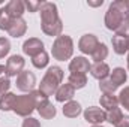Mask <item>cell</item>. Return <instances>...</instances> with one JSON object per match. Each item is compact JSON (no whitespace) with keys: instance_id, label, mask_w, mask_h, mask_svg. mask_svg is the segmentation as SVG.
<instances>
[{"instance_id":"27","label":"cell","mask_w":129,"mask_h":127,"mask_svg":"<svg viewBox=\"0 0 129 127\" xmlns=\"http://www.w3.org/2000/svg\"><path fill=\"white\" fill-rule=\"evenodd\" d=\"M11 23H12V18L9 17V14L6 12V9L0 8V30H6L8 32Z\"/></svg>"},{"instance_id":"15","label":"cell","mask_w":129,"mask_h":127,"mask_svg":"<svg viewBox=\"0 0 129 127\" xmlns=\"http://www.w3.org/2000/svg\"><path fill=\"white\" fill-rule=\"evenodd\" d=\"M74 96H75V88L69 84H62L56 91V100L60 103H64V102L72 100Z\"/></svg>"},{"instance_id":"25","label":"cell","mask_w":129,"mask_h":127,"mask_svg":"<svg viewBox=\"0 0 129 127\" xmlns=\"http://www.w3.org/2000/svg\"><path fill=\"white\" fill-rule=\"evenodd\" d=\"M122 118H123V114H122L120 108H114L113 111H108L107 112V121L110 124H113V126H116Z\"/></svg>"},{"instance_id":"6","label":"cell","mask_w":129,"mask_h":127,"mask_svg":"<svg viewBox=\"0 0 129 127\" xmlns=\"http://www.w3.org/2000/svg\"><path fill=\"white\" fill-rule=\"evenodd\" d=\"M24 58L21 57V55H11L9 58H8V61L5 64V73H6V76L8 78H11V76H18L21 72H23V69H24Z\"/></svg>"},{"instance_id":"11","label":"cell","mask_w":129,"mask_h":127,"mask_svg":"<svg viewBox=\"0 0 129 127\" xmlns=\"http://www.w3.org/2000/svg\"><path fill=\"white\" fill-rule=\"evenodd\" d=\"M5 9L12 20L23 18V14L26 12V6H24L23 0H11L8 5H5Z\"/></svg>"},{"instance_id":"1","label":"cell","mask_w":129,"mask_h":127,"mask_svg":"<svg viewBox=\"0 0 129 127\" xmlns=\"http://www.w3.org/2000/svg\"><path fill=\"white\" fill-rule=\"evenodd\" d=\"M41 12V27L42 32L48 36L59 37L63 30V23L59 18L57 6L51 2H42V6L39 9Z\"/></svg>"},{"instance_id":"32","label":"cell","mask_w":129,"mask_h":127,"mask_svg":"<svg viewBox=\"0 0 129 127\" xmlns=\"http://www.w3.org/2000/svg\"><path fill=\"white\" fill-rule=\"evenodd\" d=\"M117 36H123V37H128L129 39V20H126L117 30H116Z\"/></svg>"},{"instance_id":"3","label":"cell","mask_w":129,"mask_h":127,"mask_svg":"<svg viewBox=\"0 0 129 127\" xmlns=\"http://www.w3.org/2000/svg\"><path fill=\"white\" fill-rule=\"evenodd\" d=\"M63 79V69L59 66H51L48 67V70L45 72L41 84H39V91L44 93L47 97L56 94L57 88L60 87Z\"/></svg>"},{"instance_id":"30","label":"cell","mask_w":129,"mask_h":127,"mask_svg":"<svg viewBox=\"0 0 129 127\" xmlns=\"http://www.w3.org/2000/svg\"><path fill=\"white\" fill-rule=\"evenodd\" d=\"M9 88H11V81H9V78H8V76H2V78H0V97L3 94H6Z\"/></svg>"},{"instance_id":"24","label":"cell","mask_w":129,"mask_h":127,"mask_svg":"<svg viewBox=\"0 0 129 127\" xmlns=\"http://www.w3.org/2000/svg\"><path fill=\"white\" fill-rule=\"evenodd\" d=\"M48 61H50V57H48V54L45 51H42V52L36 54L35 57H32V63L36 69H44L48 64Z\"/></svg>"},{"instance_id":"21","label":"cell","mask_w":129,"mask_h":127,"mask_svg":"<svg viewBox=\"0 0 129 127\" xmlns=\"http://www.w3.org/2000/svg\"><path fill=\"white\" fill-rule=\"evenodd\" d=\"M68 84L72 85L75 90L84 88L86 84H87V76L84 73H71L69 78H68Z\"/></svg>"},{"instance_id":"39","label":"cell","mask_w":129,"mask_h":127,"mask_svg":"<svg viewBox=\"0 0 129 127\" xmlns=\"http://www.w3.org/2000/svg\"><path fill=\"white\" fill-rule=\"evenodd\" d=\"M93 127H102V126H93Z\"/></svg>"},{"instance_id":"34","label":"cell","mask_w":129,"mask_h":127,"mask_svg":"<svg viewBox=\"0 0 129 127\" xmlns=\"http://www.w3.org/2000/svg\"><path fill=\"white\" fill-rule=\"evenodd\" d=\"M116 127H129V117L128 115H123V118L116 124Z\"/></svg>"},{"instance_id":"10","label":"cell","mask_w":129,"mask_h":127,"mask_svg":"<svg viewBox=\"0 0 129 127\" xmlns=\"http://www.w3.org/2000/svg\"><path fill=\"white\" fill-rule=\"evenodd\" d=\"M42 51H44V42L38 37H30L23 43V52L26 55L35 57L36 54H39Z\"/></svg>"},{"instance_id":"36","label":"cell","mask_w":129,"mask_h":127,"mask_svg":"<svg viewBox=\"0 0 129 127\" xmlns=\"http://www.w3.org/2000/svg\"><path fill=\"white\" fill-rule=\"evenodd\" d=\"M2 73H5V66H3V64H0V75H2Z\"/></svg>"},{"instance_id":"8","label":"cell","mask_w":129,"mask_h":127,"mask_svg":"<svg viewBox=\"0 0 129 127\" xmlns=\"http://www.w3.org/2000/svg\"><path fill=\"white\" fill-rule=\"evenodd\" d=\"M84 120L93 126H101L104 121H107V112L101 108L90 106L84 111Z\"/></svg>"},{"instance_id":"29","label":"cell","mask_w":129,"mask_h":127,"mask_svg":"<svg viewBox=\"0 0 129 127\" xmlns=\"http://www.w3.org/2000/svg\"><path fill=\"white\" fill-rule=\"evenodd\" d=\"M11 51V42L6 37H0V58H3L5 55H8Z\"/></svg>"},{"instance_id":"20","label":"cell","mask_w":129,"mask_h":127,"mask_svg":"<svg viewBox=\"0 0 129 127\" xmlns=\"http://www.w3.org/2000/svg\"><path fill=\"white\" fill-rule=\"evenodd\" d=\"M108 78L111 79V82H113L116 87H120L122 84L126 82L128 75H126V70H125L123 67H116V69H113V72H110V76H108Z\"/></svg>"},{"instance_id":"2","label":"cell","mask_w":129,"mask_h":127,"mask_svg":"<svg viewBox=\"0 0 129 127\" xmlns=\"http://www.w3.org/2000/svg\"><path fill=\"white\" fill-rule=\"evenodd\" d=\"M126 20H129V6L126 5V0H116L110 5L104 21L108 30L116 32Z\"/></svg>"},{"instance_id":"5","label":"cell","mask_w":129,"mask_h":127,"mask_svg":"<svg viewBox=\"0 0 129 127\" xmlns=\"http://www.w3.org/2000/svg\"><path fill=\"white\" fill-rule=\"evenodd\" d=\"M36 109V102L33 99V96L29 94H21L15 97V103H14V112L20 117H29L33 111Z\"/></svg>"},{"instance_id":"18","label":"cell","mask_w":129,"mask_h":127,"mask_svg":"<svg viewBox=\"0 0 129 127\" xmlns=\"http://www.w3.org/2000/svg\"><path fill=\"white\" fill-rule=\"evenodd\" d=\"M81 114V105L75 100H69L66 102L63 106V115L68 118H77Z\"/></svg>"},{"instance_id":"16","label":"cell","mask_w":129,"mask_h":127,"mask_svg":"<svg viewBox=\"0 0 129 127\" xmlns=\"http://www.w3.org/2000/svg\"><path fill=\"white\" fill-rule=\"evenodd\" d=\"M90 73H92L93 78L102 81V79H105V78L110 76V66L107 63H104V61H101V63H93L90 66Z\"/></svg>"},{"instance_id":"4","label":"cell","mask_w":129,"mask_h":127,"mask_svg":"<svg viewBox=\"0 0 129 127\" xmlns=\"http://www.w3.org/2000/svg\"><path fill=\"white\" fill-rule=\"evenodd\" d=\"M51 54L56 60L64 61L69 60L74 54V40L71 36L68 34H60L59 37H56L53 48H51Z\"/></svg>"},{"instance_id":"9","label":"cell","mask_w":129,"mask_h":127,"mask_svg":"<svg viewBox=\"0 0 129 127\" xmlns=\"http://www.w3.org/2000/svg\"><path fill=\"white\" fill-rule=\"evenodd\" d=\"M98 45H99V40H98V37L95 34H84L78 42V49L83 54H90L92 55Z\"/></svg>"},{"instance_id":"12","label":"cell","mask_w":129,"mask_h":127,"mask_svg":"<svg viewBox=\"0 0 129 127\" xmlns=\"http://www.w3.org/2000/svg\"><path fill=\"white\" fill-rule=\"evenodd\" d=\"M90 66L89 60L86 57H75L71 63H69V70L71 73H87L90 70Z\"/></svg>"},{"instance_id":"23","label":"cell","mask_w":129,"mask_h":127,"mask_svg":"<svg viewBox=\"0 0 129 127\" xmlns=\"http://www.w3.org/2000/svg\"><path fill=\"white\" fill-rule=\"evenodd\" d=\"M107 57H108V48H107L105 43H101V42H99V45L96 46V49H95L93 54H92V60H95V63H101V61L105 60Z\"/></svg>"},{"instance_id":"28","label":"cell","mask_w":129,"mask_h":127,"mask_svg":"<svg viewBox=\"0 0 129 127\" xmlns=\"http://www.w3.org/2000/svg\"><path fill=\"white\" fill-rule=\"evenodd\" d=\"M117 97H119V103H120L126 111H129V87H125Z\"/></svg>"},{"instance_id":"33","label":"cell","mask_w":129,"mask_h":127,"mask_svg":"<svg viewBox=\"0 0 129 127\" xmlns=\"http://www.w3.org/2000/svg\"><path fill=\"white\" fill-rule=\"evenodd\" d=\"M23 127H41L39 121L36 118H32V117H27L24 121H23Z\"/></svg>"},{"instance_id":"17","label":"cell","mask_w":129,"mask_h":127,"mask_svg":"<svg viewBox=\"0 0 129 127\" xmlns=\"http://www.w3.org/2000/svg\"><path fill=\"white\" fill-rule=\"evenodd\" d=\"M111 42H113V49H114L116 54L123 55L125 52L129 51V39L128 37H123V36H117L116 34V36H113Z\"/></svg>"},{"instance_id":"13","label":"cell","mask_w":129,"mask_h":127,"mask_svg":"<svg viewBox=\"0 0 129 127\" xmlns=\"http://www.w3.org/2000/svg\"><path fill=\"white\" fill-rule=\"evenodd\" d=\"M26 32H27V23H26L23 18H15V20H12L9 29H8L9 36H12V37H21V36H24Z\"/></svg>"},{"instance_id":"14","label":"cell","mask_w":129,"mask_h":127,"mask_svg":"<svg viewBox=\"0 0 129 127\" xmlns=\"http://www.w3.org/2000/svg\"><path fill=\"white\" fill-rule=\"evenodd\" d=\"M36 109H38L39 115H41L42 118H45V120H51V118H54L56 114H57L56 106H54L48 99H45L44 102H41V103L36 106Z\"/></svg>"},{"instance_id":"7","label":"cell","mask_w":129,"mask_h":127,"mask_svg":"<svg viewBox=\"0 0 129 127\" xmlns=\"http://www.w3.org/2000/svg\"><path fill=\"white\" fill-rule=\"evenodd\" d=\"M17 88L20 91H24V93H32L35 85H36V76L33 75L32 72L29 70H23L18 76H17Z\"/></svg>"},{"instance_id":"38","label":"cell","mask_w":129,"mask_h":127,"mask_svg":"<svg viewBox=\"0 0 129 127\" xmlns=\"http://www.w3.org/2000/svg\"><path fill=\"white\" fill-rule=\"evenodd\" d=\"M126 5H128V6H129V0H126Z\"/></svg>"},{"instance_id":"37","label":"cell","mask_w":129,"mask_h":127,"mask_svg":"<svg viewBox=\"0 0 129 127\" xmlns=\"http://www.w3.org/2000/svg\"><path fill=\"white\" fill-rule=\"evenodd\" d=\"M128 70H129V52H128Z\"/></svg>"},{"instance_id":"26","label":"cell","mask_w":129,"mask_h":127,"mask_svg":"<svg viewBox=\"0 0 129 127\" xmlns=\"http://www.w3.org/2000/svg\"><path fill=\"white\" fill-rule=\"evenodd\" d=\"M99 88H101V91H102V93H110V94H114V91H116L119 87H116V85L111 82V79H110V78H105V79L99 81Z\"/></svg>"},{"instance_id":"22","label":"cell","mask_w":129,"mask_h":127,"mask_svg":"<svg viewBox=\"0 0 129 127\" xmlns=\"http://www.w3.org/2000/svg\"><path fill=\"white\" fill-rule=\"evenodd\" d=\"M15 97L17 96L14 93H9V91L2 96L0 97V111H5V112L12 111L14 109V103H15Z\"/></svg>"},{"instance_id":"35","label":"cell","mask_w":129,"mask_h":127,"mask_svg":"<svg viewBox=\"0 0 129 127\" xmlns=\"http://www.w3.org/2000/svg\"><path fill=\"white\" fill-rule=\"evenodd\" d=\"M102 3H104V0H96V2H92V0H89V2H87V5H89V6H93V8L102 6Z\"/></svg>"},{"instance_id":"19","label":"cell","mask_w":129,"mask_h":127,"mask_svg":"<svg viewBox=\"0 0 129 127\" xmlns=\"http://www.w3.org/2000/svg\"><path fill=\"white\" fill-rule=\"evenodd\" d=\"M101 106L105 108V111H113L114 108H119V97L114 94H110V93H104L101 96Z\"/></svg>"},{"instance_id":"31","label":"cell","mask_w":129,"mask_h":127,"mask_svg":"<svg viewBox=\"0 0 129 127\" xmlns=\"http://www.w3.org/2000/svg\"><path fill=\"white\" fill-rule=\"evenodd\" d=\"M26 9H29V12H38L42 6V2H32V0H26L24 2Z\"/></svg>"}]
</instances>
